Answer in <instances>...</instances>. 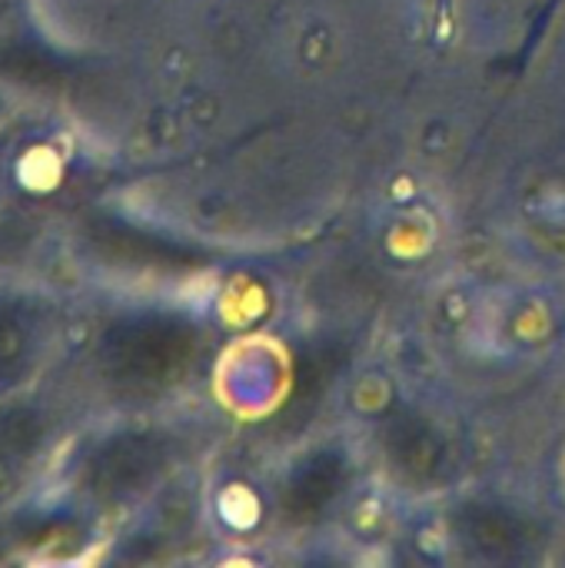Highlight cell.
Masks as SVG:
<instances>
[]
</instances>
